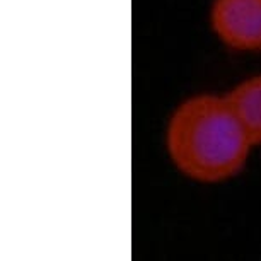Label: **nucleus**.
I'll return each instance as SVG.
<instances>
[{
  "mask_svg": "<svg viewBox=\"0 0 261 261\" xmlns=\"http://www.w3.org/2000/svg\"><path fill=\"white\" fill-rule=\"evenodd\" d=\"M174 166L200 183H222L243 171L251 145L225 97L200 94L183 101L166 135Z\"/></svg>",
  "mask_w": 261,
  "mask_h": 261,
  "instance_id": "1",
  "label": "nucleus"
},
{
  "mask_svg": "<svg viewBox=\"0 0 261 261\" xmlns=\"http://www.w3.org/2000/svg\"><path fill=\"white\" fill-rule=\"evenodd\" d=\"M212 29L238 51H261V0H214Z\"/></svg>",
  "mask_w": 261,
  "mask_h": 261,
  "instance_id": "2",
  "label": "nucleus"
},
{
  "mask_svg": "<svg viewBox=\"0 0 261 261\" xmlns=\"http://www.w3.org/2000/svg\"><path fill=\"white\" fill-rule=\"evenodd\" d=\"M224 97L251 145H261V75L246 79Z\"/></svg>",
  "mask_w": 261,
  "mask_h": 261,
  "instance_id": "3",
  "label": "nucleus"
}]
</instances>
